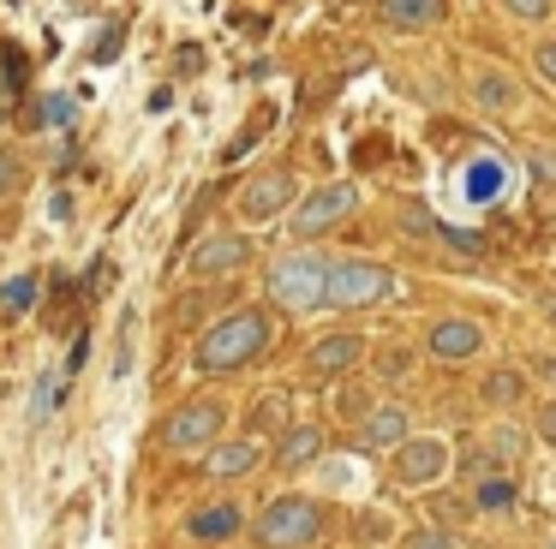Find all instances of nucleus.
<instances>
[{
    "label": "nucleus",
    "mask_w": 556,
    "mask_h": 549,
    "mask_svg": "<svg viewBox=\"0 0 556 549\" xmlns=\"http://www.w3.org/2000/svg\"><path fill=\"white\" fill-rule=\"evenodd\" d=\"M269 317L264 310H228L222 322H210L204 334H198V370L204 376H228V370L252 365L257 353L269 346Z\"/></svg>",
    "instance_id": "obj_1"
},
{
    "label": "nucleus",
    "mask_w": 556,
    "mask_h": 549,
    "mask_svg": "<svg viewBox=\"0 0 556 549\" xmlns=\"http://www.w3.org/2000/svg\"><path fill=\"white\" fill-rule=\"evenodd\" d=\"M401 298V274L389 263H371V257H336L324 274V305L336 310H371V305H389Z\"/></svg>",
    "instance_id": "obj_2"
},
{
    "label": "nucleus",
    "mask_w": 556,
    "mask_h": 549,
    "mask_svg": "<svg viewBox=\"0 0 556 549\" xmlns=\"http://www.w3.org/2000/svg\"><path fill=\"white\" fill-rule=\"evenodd\" d=\"M317 537H324V501H312V496H276L252 520L257 549H312Z\"/></svg>",
    "instance_id": "obj_3"
},
{
    "label": "nucleus",
    "mask_w": 556,
    "mask_h": 549,
    "mask_svg": "<svg viewBox=\"0 0 556 549\" xmlns=\"http://www.w3.org/2000/svg\"><path fill=\"white\" fill-rule=\"evenodd\" d=\"M324 274H329V257H317V251H281L264 274V293L281 310L305 317V310H324Z\"/></svg>",
    "instance_id": "obj_4"
},
{
    "label": "nucleus",
    "mask_w": 556,
    "mask_h": 549,
    "mask_svg": "<svg viewBox=\"0 0 556 549\" xmlns=\"http://www.w3.org/2000/svg\"><path fill=\"white\" fill-rule=\"evenodd\" d=\"M467 102L479 107L484 119H527L532 90L520 84V72L503 66V60L479 54V60H467Z\"/></svg>",
    "instance_id": "obj_5"
},
{
    "label": "nucleus",
    "mask_w": 556,
    "mask_h": 549,
    "mask_svg": "<svg viewBox=\"0 0 556 549\" xmlns=\"http://www.w3.org/2000/svg\"><path fill=\"white\" fill-rule=\"evenodd\" d=\"M448 472H455V442L437 436V430H413V436L389 454V477H395L401 489H437Z\"/></svg>",
    "instance_id": "obj_6"
},
{
    "label": "nucleus",
    "mask_w": 556,
    "mask_h": 549,
    "mask_svg": "<svg viewBox=\"0 0 556 549\" xmlns=\"http://www.w3.org/2000/svg\"><path fill=\"white\" fill-rule=\"evenodd\" d=\"M359 209V186L353 179H336V186H317L312 197H300L293 203V239H317V233H329V227H341L348 215Z\"/></svg>",
    "instance_id": "obj_7"
},
{
    "label": "nucleus",
    "mask_w": 556,
    "mask_h": 549,
    "mask_svg": "<svg viewBox=\"0 0 556 549\" xmlns=\"http://www.w3.org/2000/svg\"><path fill=\"white\" fill-rule=\"evenodd\" d=\"M425 353L437 358V365H472V358L491 353V329L472 317H437L431 329H425Z\"/></svg>",
    "instance_id": "obj_8"
},
{
    "label": "nucleus",
    "mask_w": 556,
    "mask_h": 549,
    "mask_svg": "<svg viewBox=\"0 0 556 549\" xmlns=\"http://www.w3.org/2000/svg\"><path fill=\"white\" fill-rule=\"evenodd\" d=\"M216 436H222V406L216 400H186L162 418V448H174V454L210 448Z\"/></svg>",
    "instance_id": "obj_9"
},
{
    "label": "nucleus",
    "mask_w": 556,
    "mask_h": 549,
    "mask_svg": "<svg viewBox=\"0 0 556 549\" xmlns=\"http://www.w3.org/2000/svg\"><path fill=\"white\" fill-rule=\"evenodd\" d=\"M293 197H300V186H293V174H281V167H269V174H257L252 186L240 191V221L245 227H264V221H276L281 209H293Z\"/></svg>",
    "instance_id": "obj_10"
},
{
    "label": "nucleus",
    "mask_w": 556,
    "mask_h": 549,
    "mask_svg": "<svg viewBox=\"0 0 556 549\" xmlns=\"http://www.w3.org/2000/svg\"><path fill=\"white\" fill-rule=\"evenodd\" d=\"M353 436H359L365 454H395L401 442L413 436V412L401 400H377L371 412L359 418V430H353Z\"/></svg>",
    "instance_id": "obj_11"
},
{
    "label": "nucleus",
    "mask_w": 556,
    "mask_h": 549,
    "mask_svg": "<svg viewBox=\"0 0 556 549\" xmlns=\"http://www.w3.org/2000/svg\"><path fill=\"white\" fill-rule=\"evenodd\" d=\"M365 353H371V341H365L359 329H336L305 353V370H312V376H348L353 365H365Z\"/></svg>",
    "instance_id": "obj_12"
},
{
    "label": "nucleus",
    "mask_w": 556,
    "mask_h": 549,
    "mask_svg": "<svg viewBox=\"0 0 556 549\" xmlns=\"http://www.w3.org/2000/svg\"><path fill=\"white\" fill-rule=\"evenodd\" d=\"M257 465H264V442H257V436L210 442V454H204V477H210V484H233V477L257 472Z\"/></svg>",
    "instance_id": "obj_13"
},
{
    "label": "nucleus",
    "mask_w": 556,
    "mask_h": 549,
    "mask_svg": "<svg viewBox=\"0 0 556 549\" xmlns=\"http://www.w3.org/2000/svg\"><path fill=\"white\" fill-rule=\"evenodd\" d=\"M240 532H245L240 501H204V508L186 513V537H192V544H233Z\"/></svg>",
    "instance_id": "obj_14"
},
{
    "label": "nucleus",
    "mask_w": 556,
    "mask_h": 549,
    "mask_svg": "<svg viewBox=\"0 0 556 549\" xmlns=\"http://www.w3.org/2000/svg\"><path fill=\"white\" fill-rule=\"evenodd\" d=\"M377 18L401 36H425V30H443L448 0H377Z\"/></svg>",
    "instance_id": "obj_15"
},
{
    "label": "nucleus",
    "mask_w": 556,
    "mask_h": 549,
    "mask_svg": "<svg viewBox=\"0 0 556 549\" xmlns=\"http://www.w3.org/2000/svg\"><path fill=\"white\" fill-rule=\"evenodd\" d=\"M324 448H329L324 424H288V430H281V442H276V465H281V472H305V465L324 460Z\"/></svg>",
    "instance_id": "obj_16"
},
{
    "label": "nucleus",
    "mask_w": 556,
    "mask_h": 549,
    "mask_svg": "<svg viewBox=\"0 0 556 549\" xmlns=\"http://www.w3.org/2000/svg\"><path fill=\"white\" fill-rule=\"evenodd\" d=\"M245 257H252V245H245V233H210V239H198V251H192V269H198V274H233Z\"/></svg>",
    "instance_id": "obj_17"
},
{
    "label": "nucleus",
    "mask_w": 556,
    "mask_h": 549,
    "mask_svg": "<svg viewBox=\"0 0 556 549\" xmlns=\"http://www.w3.org/2000/svg\"><path fill=\"white\" fill-rule=\"evenodd\" d=\"M527 388H532V376L527 370H515V365H503V370H491L484 376V388H479V400L491 406V412H515L520 400H527Z\"/></svg>",
    "instance_id": "obj_18"
},
{
    "label": "nucleus",
    "mask_w": 556,
    "mask_h": 549,
    "mask_svg": "<svg viewBox=\"0 0 556 549\" xmlns=\"http://www.w3.org/2000/svg\"><path fill=\"white\" fill-rule=\"evenodd\" d=\"M496 12H503L515 30H527V36H544V30H556V0H491Z\"/></svg>",
    "instance_id": "obj_19"
},
{
    "label": "nucleus",
    "mask_w": 556,
    "mask_h": 549,
    "mask_svg": "<svg viewBox=\"0 0 556 549\" xmlns=\"http://www.w3.org/2000/svg\"><path fill=\"white\" fill-rule=\"evenodd\" d=\"M484 448H491L496 465H520V460H527V448H532V436L520 424H496L491 436H484Z\"/></svg>",
    "instance_id": "obj_20"
},
{
    "label": "nucleus",
    "mask_w": 556,
    "mask_h": 549,
    "mask_svg": "<svg viewBox=\"0 0 556 549\" xmlns=\"http://www.w3.org/2000/svg\"><path fill=\"white\" fill-rule=\"evenodd\" d=\"M520 162H527V179H532L539 191H556V143H551V138L527 143V150H520Z\"/></svg>",
    "instance_id": "obj_21"
},
{
    "label": "nucleus",
    "mask_w": 556,
    "mask_h": 549,
    "mask_svg": "<svg viewBox=\"0 0 556 549\" xmlns=\"http://www.w3.org/2000/svg\"><path fill=\"white\" fill-rule=\"evenodd\" d=\"M515 496H520V489H515V477H508V472H491L479 489H472V508L503 513V508H515Z\"/></svg>",
    "instance_id": "obj_22"
},
{
    "label": "nucleus",
    "mask_w": 556,
    "mask_h": 549,
    "mask_svg": "<svg viewBox=\"0 0 556 549\" xmlns=\"http://www.w3.org/2000/svg\"><path fill=\"white\" fill-rule=\"evenodd\" d=\"M30 305H37V274H7L0 281V310L7 317H25Z\"/></svg>",
    "instance_id": "obj_23"
},
{
    "label": "nucleus",
    "mask_w": 556,
    "mask_h": 549,
    "mask_svg": "<svg viewBox=\"0 0 556 549\" xmlns=\"http://www.w3.org/2000/svg\"><path fill=\"white\" fill-rule=\"evenodd\" d=\"M527 66H532V78H539L544 90H556V30L532 36V48H527Z\"/></svg>",
    "instance_id": "obj_24"
},
{
    "label": "nucleus",
    "mask_w": 556,
    "mask_h": 549,
    "mask_svg": "<svg viewBox=\"0 0 556 549\" xmlns=\"http://www.w3.org/2000/svg\"><path fill=\"white\" fill-rule=\"evenodd\" d=\"M401 549H460V537L448 525H419V532L401 537Z\"/></svg>",
    "instance_id": "obj_25"
},
{
    "label": "nucleus",
    "mask_w": 556,
    "mask_h": 549,
    "mask_svg": "<svg viewBox=\"0 0 556 549\" xmlns=\"http://www.w3.org/2000/svg\"><path fill=\"white\" fill-rule=\"evenodd\" d=\"M527 436H539L544 448L556 454V394H544V400L532 406V430H527Z\"/></svg>",
    "instance_id": "obj_26"
},
{
    "label": "nucleus",
    "mask_w": 556,
    "mask_h": 549,
    "mask_svg": "<svg viewBox=\"0 0 556 549\" xmlns=\"http://www.w3.org/2000/svg\"><path fill=\"white\" fill-rule=\"evenodd\" d=\"M281 418H288V394H269V400L252 412V436H269V430H276Z\"/></svg>",
    "instance_id": "obj_27"
},
{
    "label": "nucleus",
    "mask_w": 556,
    "mask_h": 549,
    "mask_svg": "<svg viewBox=\"0 0 556 549\" xmlns=\"http://www.w3.org/2000/svg\"><path fill=\"white\" fill-rule=\"evenodd\" d=\"M73 114H78L73 95H49V102L37 107V126H73Z\"/></svg>",
    "instance_id": "obj_28"
},
{
    "label": "nucleus",
    "mask_w": 556,
    "mask_h": 549,
    "mask_svg": "<svg viewBox=\"0 0 556 549\" xmlns=\"http://www.w3.org/2000/svg\"><path fill=\"white\" fill-rule=\"evenodd\" d=\"M0 78H7V90H25V78H30V66H25V54L18 48H0Z\"/></svg>",
    "instance_id": "obj_29"
},
{
    "label": "nucleus",
    "mask_w": 556,
    "mask_h": 549,
    "mask_svg": "<svg viewBox=\"0 0 556 549\" xmlns=\"http://www.w3.org/2000/svg\"><path fill=\"white\" fill-rule=\"evenodd\" d=\"M407 365H413V353H401V346L377 353V370H383V376H407Z\"/></svg>",
    "instance_id": "obj_30"
},
{
    "label": "nucleus",
    "mask_w": 556,
    "mask_h": 549,
    "mask_svg": "<svg viewBox=\"0 0 556 549\" xmlns=\"http://www.w3.org/2000/svg\"><path fill=\"white\" fill-rule=\"evenodd\" d=\"M389 537V520L383 513H365V532H359V544H383Z\"/></svg>",
    "instance_id": "obj_31"
},
{
    "label": "nucleus",
    "mask_w": 556,
    "mask_h": 549,
    "mask_svg": "<svg viewBox=\"0 0 556 549\" xmlns=\"http://www.w3.org/2000/svg\"><path fill=\"white\" fill-rule=\"evenodd\" d=\"M13 186H18V155L0 150V191H13Z\"/></svg>",
    "instance_id": "obj_32"
},
{
    "label": "nucleus",
    "mask_w": 556,
    "mask_h": 549,
    "mask_svg": "<svg viewBox=\"0 0 556 549\" xmlns=\"http://www.w3.org/2000/svg\"><path fill=\"white\" fill-rule=\"evenodd\" d=\"M114 48H121V24H114V30H102V42H97V54H90V60H114Z\"/></svg>",
    "instance_id": "obj_33"
},
{
    "label": "nucleus",
    "mask_w": 556,
    "mask_h": 549,
    "mask_svg": "<svg viewBox=\"0 0 556 549\" xmlns=\"http://www.w3.org/2000/svg\"><path fill=\"white\" fill-rule=\"evenodd\" d=\"M7 114H13V102H0V119H7Z\"/></svg>",
    "instance_id": "obj_34"
},
{
    "label": "nucleus",
    "mask_w": 556,
    "mask_h": 549,
    "mask_svg": "<svg viewBox=\"0 0 556 549\" xmlns=\"http://www.w3.org/2000/svg\"><path fill=\"white\" fill-rule=\"evenodd\" d=\"M544 549H556V537H551V544H544Z\"/></svg>",
    "instance_id": "obj_35"
}]
</instances>
